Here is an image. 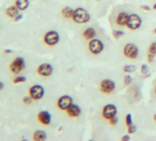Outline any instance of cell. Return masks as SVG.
<instances>
[{"label":"cell","instance_id":"cell-14","mask_svg":"<svg viewBox=\"0 0 156 141\" xmlns=\"http://www.w3.org/2000/svg\"><path fill=\"white\" fill-rule=\"evenodd\" d=\"M129 17V15H128V13H126V12L119 13L118 16H117V19H116L117 24L119 26H127Z\"/></svg>","mask_w":156,"mask_h":141},{"label":"cell","instance_id":"cell-10","mask_svg":"<svg viewBox=\"0 0 156 141\" xmlns=\"http://www.w3.org/2000/svg\"><path fill=\"white\" fill-rule=\"evenodd\" d=\"M116 88V84L112 80L106 79L100 83V90L105 94H111Z\"/></svg>","mask_w":156,"mask_h":141},{"label":"cell","instance_id":"cell-6","mask_svg":"<svg viewBox=\"0 0 156 141\" xmlns=\"http://www.w3.org/2000/svg\"><path fill=\"white\" fill-rule=\"evenodd\" d=\"M141 19L139 15L137 14H131L129 15V20H128V23H127V27L129 29H132V30H135V29H138L140 26H141Z\"/></svg>","mask_w":156,"mask_h":141},{"label":"cell","instance_id":"cell-36","mask_svg":"<svg viewBox=\"0 0 156 141\" xmlns=\"http://www.w3.org/2000/svg\"><path fill=\"white\" fill-rule=\"evenodd\" d=\"M152 9H153L154 10H156V3H155V4L153 5V7H152Z\"/></svg>","mask_w":156,"mask_h":141},{"label":"cell","instance_id":"cell-22","mask_svg":"<svg viewBox=\"0 0 156 141\" xmlns=\"http://www.w3.org/2000/svg\"><path fill=\"white\" fill-rule=\"evenodd\" d=\"M125 35V32L122 30H113V36L115 39H119Z\"/></svg>","mask_w":156,"mask_h":141},{"label":"cell","instance_id":"cell-7","mask_svg":"<svg viewBox=\"0 0 156 141\" xmlns=\"http://www.w3.org/2000/svg\"><path fill=\"white\" fill-rule=\"evenodd\" d=\"M117 113H118V109L116 107V105H112V104H108V105H106L102 110V115L105 119H111L112 117L116 116L117 115Z\"/></svg>","mask_w":156,"mask_h":141},{"label":"cell","instance_id":"cell-16","mask_svg":"<svg viewBox=\"0 0 156 141\" xmlns=\"http://www.w3.org/2000/svg\"><path fill=\"white\" fill-rule=\"evenodd\" d=\"M19 10L20 9L17 8V6H11L7 9L6 13H7L8 17H9L10 19H15L19 15Z\"/></svg>","mask_w":156,"mask_h":141},{"label":"cell","instance_id":"cell-19","mask_svg":"<svg viewBox=\"0 0 156 141\" xmlns=\"http://www.w3.org/2000/svg\"><path fill=\"white\" fill-rule=\"evenodd\" d=\"M74 10L70 8V7H65L62 9V17H64L65 19H73V15Z\"/></svg>","mask_w":156,"mask_h":141},{"label":"cell","instance_id":"cell-17","mask_svg":"<svg viewBox=\"0 0 156 141\" xmlns=\"http://www.w3.org/2000/svg\"><path fill=\"white\" fill-rule=\"evenodd\" d=\"M97 35V32H96V29H93V28H88L87 29L84 33H83V36L86 40H92L96 37Z\"/></svg>","mask_w":156,"mask_h":141},{"label":"cell","instance_id":"cell-23","mask_svg":"<svg viewBox=\"0 0 156 141\" xmlns=\"http://www.w3.org/2000/svg\"><path fill=\"white\" fill-rule=\"evenodd\" d=\"M26 81H27L26 77H24V76H18V77H16L13 80V83L14 84H20V83H25Z\"/></svg>","mask_w":156,"mask_h":141},{"label":"cell","instance_id":"cell-37","mask_svg":"<svg viewBox=\"0 0 156 141\" xmlns=\"http://www.w3.org/2000/svg\"><path fill=\"white\" fill-rule=\"evenodd\" d=\"M153 119H154V121H156V114L153 115Z\"/></svg>","mask_w":156,"mask_h":141},{"label":"cell","instance_id":"cell-26","mask_svg":"<svg viewBox=\"0 0 156 141\" xmlns=\"http://www.w3.org/2000/svg\"><path fill=\"white\" fill-rule=\"evenodd\" d=\"M125 122H126V125H127L128 126L133 124V123H132V115H131L130 114H128V115H126V117H125Z\"/></svg>","mask_w":156,"mask_h":141},{"label":"cell","instance_id":"cell-13","mask_svg":"<svg viewBox=\"0 0 156 141\" xmlns=\"http://www.w3.org/2000/svg\"><path fill=\"white\" fill-rule=\"evenodd\" d=\"M38 120L43 125H50L51 121V115L48 111H41L38 114Z\"/></svg>","mask_w":156,"mask_h":141},{"label":"cell","instance_id":"cell-11","mask_svg":"<svg viewBox=\"0 0 156 141\" xmlns=\"http://www.w3.org/2000/svg\"><path fill=\"white\" fill-rule=\"evenodd\" d=\"M72 104H73V100L70 95H62L57 102V105L61 110H67Z\"/></svg>","mask_w":156,"mask_h":141},{"label":"cell","instance_id":"cell-30","mask_svg":"<svg viewBox=\"0 0 156 141\" xmlns=\"http://www.w3.org/2000/svg\"><path fill=\"white\" fill-rule=\"evenodd\" d=\"M154 57H155L154 54L149 52V53L147 54V60H148V61H149V62H152V61L154 60Z\"/></svg>","mask_w":156,"mask_h":141},{"label":"cell","instance_id":"cell-25","mask_svg":"<svg viewBox=\"0 0 156 141\" xmlns=\"http://www.w3.org/2000/svg\"><path fill=\"white\" fill-rule=\"evenodd\" d=\"M149 52H151V53H152V54H154L156 56V41L155 42H152L150 45V47H149Z\"/></svg>","mask_w":156,"mask_h":141},{"label":"cell","instance_id":"cell-4","mask_svg":"<svg viewBox=\"0 0 156 141\" xmlns=\"http://www.w3.org/2000/svg\"><path fill=\"white\" fill-rule=\"evenodd\" d=\"M123 53L127 58H129L130 60H135L139 55V49L135 44L128 43L125 45V47L123 49Z\"/></svg>","mask_w":156,"mask_h":141},{"label":"cell","instance_id":"cell-2","mask_svg":"<svg viewBox=\"0 0 156 141\" xmlns=\"http://www.w3.org/2000/svg\"><path fill=\"white\" fill-rule=\"evenodd\" d=\"M25 60L23 58L21 57H17L16 59H14V60L12 61V63L9 66V69L11 70V73L14 74H19L22 70L25 69Z\"/></svg>","mask_w":156,"mask_h":141},{"label":"cell","instance_id":"cell-27","mask_svg":"<svg viewBox=\"0 0 156 141\" xmlns=\"http://www.w3.org/2000/svg\"><path fill=\"white\" fill-rule=\"evenodd\" d=\"M136 131H137V126L134 124H132V125H130V126H128V132H129V134H134Z\"/></svg>","mask_w":156,"mask_h":141},{"label":"cell","instance_id":"cell-24","mask_svg":"<svg viewBox=\"0 0 156 141\" xmlns=\"http://www.w3.org/2000/svg\"><path fill=\"white\" fill-rule=\"evenodd\" d=\"M123 81H124V84L125 85H129L130 83L132 82V76L131 75H129V74L128 75H125Z\"/></svg>","mask_w":156,"mask_h":141},{"label":"cell","instance_id":"cell-34","mask_svg":"<svg viewBox=\"0 0 156 141\" xmlns=\"http://www.w3.org/2000/svg\"><path fill=\"white\" fill-rule=\"evenodd\" d=\"M4 86H5V84H4L3 82L0 83V90H3V89H4Z\"/></svg>","mask_w":156,"mask_h":141},{"label":"cell","instance_id":"cell-28","mask_svg":"<svg viewBox=\"0 0 156 141\" xmlns=\"http://www.w3.org/2000/svg\"><path fill=\"white\" fill-rule=\"evenodd\" d=\"M118 123H119V117L117 115L114 116V117H112L111 119H109V124L111 126H116Z\"/></svg>","mask_w":156,"mask_h":141},{"label":"cell","instance_id":"cell-18","mask_svg":"<svg viewBox=\"0 0 156 141\" xmlns=\"http://www.w3.org/2000/svg\"><path fill=\"white\" fill-rule=\"evenodd\" d=\"M16 6L20 10H25L30 6V1L29 0H17Z\"/></svg>","mask_w":156,"mask_h":141},{"label":"cell","instance_id":"cell-3","mask_svg":"<svg viewBox=\"0 0 156 141\" xmlns=\"http://www.w3.org/2000/svg\"><path fill=\"white\" fill-rule=\"evenodd\" d=\"M88 48L92 54L98 55L104 50V43L98 39H92L89 41Z\"/></svg>","mask_w":156,"mask_h":141},{"label":"cell","instance_id":"cell-12","mask_svg":"<svg viewBox=\"0 0 156 141\" xmlns=\"http://www.w3.org/2000/svg\"><path fill=\"white\" fill-rule=\"evenodd\" d=\"M67 114L69 116L71 117H78L80 115H81V108L79 105H74V104H72L66 110Z\"/></svg>","mask_w":156,"mask_h":141},{"label":"cell","instance_id":"cell-31","mask_svg":"<svg viewBox=\"0 0 156 141\" xmlns=\"http://www.w3.org/2000/svg\"><path fill=\"white\" fill-rule=\"evenodd\" d=\"M23 19V15H20V14H19L15 19H14V20L16 21V22H19L20 20H21Z\"/></svg>","mask_w":156,"mask_h":141},{"label":"cell","instance_id":"cell-9","mask_svg":"<svg viewBox=\"0 0 156 141\" xmlns=\"http://www.w3.org/2000/svg\"><path fill=\"white\" fill-rule=\"evenodd\" d=\"M37 72L42 77H49L53 73V67L49 63H42L38 67Z\"/></svg>","mask_w":156,"mask_h":141},{"label":"cell","instance_id":"cell-21","mask_svg":"<svg viewBox=\"0 0 156 141\" xmlns=\"http://www.w3.org/2000/svg\"><path fill=\"white\" fill-rule=\"evenodd\" d=\"M140 70H141V74L143 75H145V77H149L151 75L150 69H149V67H148L147 64H142L141 65V68H140Z\"/></svg>","mask_w":156,"mask_h":141},{"label":"cell","instance_id":"cell-38","mask_svg":"<svg viewBox=\"0 0 156 141\" xmlns=\"http://www.w3.org/2000/svg\"><path fill=\"white\" fill-rule=\"evenodd\" d=\"M153 33H156V28H155V29H153Z\"/></svg>","mask_w":156,"mask_h":141},{"label":"cell","instance_id":"cell-40","mask_svg":"<svg viewBox=\"0 0 156 141\" xmlns=\"http://www.w3.org/2000/svg\"><path fill=\"white\" fill-rule=\"evenodd\" d=\"M97 1H101V0H97Z\"/></svg>","mask_w":156,"mask_h":141},{"label":"cell","instance_id":"cell-35","mask_svg":"<svg viewBox=\"0 0 156 141\" xmlns=\"http://www.w3.org/2000/svg\"><path fill=\"white\" fill-rule=\"evenodd\" d=\"M12 51H13L12 50H4V52H5V53H8V54H9V53H11Z\"/></svg>","mask_w":156,"mask_h":141},{"label":"cell","instance_id":"cell-5","mask_svg":"<svg viewBox=\"0 0 156 141\" xmlns=\"http://www.w3.org/2000/svg\"><path fill=\"white\" fill-rule=\"evenodd\" d=\"M60 41V35L57 31L55 30H51L48 31L44 35V42L48 46H54Z\"/></svg>","mask_w":156,"mask_h":141},{"label":"cell","instance_id":"cell-20","mask_svg":"<svg viewBox=\"0 0 156 141\" xmlns=\"http://www.w3.org/2000/svg\"><path fill=\"white\" fill-rule=\"evenodd\" d=\"M123 70L127 74H132L136 70V66L135 65H132V64H128V65H125L123 67Z\"/></svg>","mask_w":156,"mask_h":141},{"label":"cell","instance_id":"cell-15","mask_svg":"<svg viewBox=\"0 0 156 141\" xmlns=\"http://www.w3.org/2000/svg\"><path fill=\"white\" fill-rule=\"evenodd\" d=\"M47 138V133L43 130H37L33 134V139L35 141H42Z\"/></svg>","mask_w":156,"mask_h":141},{"label":"cell","instance_id":"cell-1","mask_svg":"<svg viewBox=\"0 0 156 141\" xmlns=\"http://www.w3.org/2000/svg\"><path fill=\"white\" fill-rule=\"evenodd\" d=\"M90 18L91 17H90L89 12L83 8H78V9H74L73 15V21L76 23H79V24L88 22L90 20Z\"/></svg>","mask_w":156,"mask_h":141},{"label":"cell","instance_id":"cell-8","mask_svg":"<svg viewBox=\"0 0 156 141\" xmlns=\"http://www.w3.org/2000/svg\"><path fill=\"white\" fill-rule=\"evenodd\" d=\"M30 95L33 100H40L44 95V88L40 84L33 85L30 89Z\"/></svg>","mask_w":156,"mask_h":141},{"label":"cell","instance_id":"cell-39","mask_svg":"<svg viewBox=\"0 0 156 141\" xmlns=\"http://www.w3.org/2000/svg\"><path fill=\"white\" fill-rule=\"evenodd\" d=\"M155 94H156V86H155Z\"/></svg>","mask_w":156,"mask_h":141},{"label":"cell","instance_id":"cell-32","mask_svg":"<svg viewBox=\"0 0 156 141\" xmlns=\"http://www.w3.org/2000/svg\"><path fill=\"white\" fill-rule=\"evenodd\" d=\"M130 139V136H129V135H125V136H123L122 137H121V140L122 141H129Z\"/></svg>","mask_w":156,"mask_h":141},{"label":"cell","instance_id":"cell-29","mask_svg":"<svg viewBox=\"0 0 156 141\" xmlns=\"http://www.w3.org/2000/svg\"><path fill=\"white\" fill-rule=\"evenodd\" d=\"M32 98L30 97V96H25L24 98H23V103L25 104V105H30L31 104V102H32Z\"/></svg>","mask_w":156,"mask_h":141},{"label":"cell","instance_id":"cell-33","mask_svg":"<svg viewBox=\"0 0 156 141\" xmlns=\"http://www.w3.org/2000/svg\"><path fill=\"white\" fill-rule=\"evenodd\" d=\"M140 9L145 10V11H150L151 10V8L149 6H140Z\"/></svg>","mask_w":156,"mask_h":141}]
</instances>
